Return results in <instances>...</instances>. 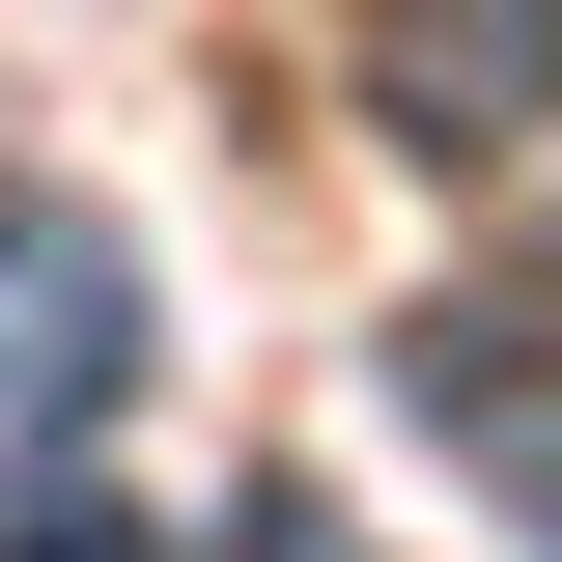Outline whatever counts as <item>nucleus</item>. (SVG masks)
I'll return each mask as SVG.
<instances>
[{
    "instance_id": "1",
    "label": "nucleus",
    "mask_w": 562,
    "mask_h": 562,
    "mask_svg": "<svg viewBox=\"0 0 562 562\" xmlns=\"http://www.w3.org/2000/svg\"><path fill=\"white\" fill-rule=\"evenodd\" d=\"M394 394H422V422H450V450H479V479L562 535V225H506V254L422 310V338H394Z\"/></svg>"
},
{
    "instance_id": "2",
    "label": "nucleus",
    "mask_w": 562,
    "mask_h": 562,
    "mask_svg": "<svg viewBox=\"0 0 562 562\" xmlns=\"http://www.w3.org/2000/svg\"><path fill=\"white\" fill-rule=\"evenodd\" d=\"M140 394V254L85 198H0V450H85Z\"/></svg>"
},
{
    "instance_id": "3",
    "label": "nucleus",
    "mask_w": 562,
    "mask_h": 562,
    "mask_svg": "<svg viewBox=\"0 0 562 562\" xmlns=\"http://www.w3.org/2000/svg\"><path fill=\"white\" fill-rule=\"evenodd\" d=\"M366 85H394V140H535L562 113V0H366Z\"/></svg>"
},
{
    "instance_id": "4",
    "label": "nucleus",
    "mask_w": 562,
    "mask_h": 562,
    "mask_svg": "<svg viewBox=\"0 0 562 562\" xmlns=\"http://www.w3.org/2000/svg\"><path fill=\"white\" fill-rule=\"evenodd\" d=\"M0 562H169V535H140V506H85V479H29V506H0Z\"/></svg>"
},
{
    "instance_id": "5",
    "label": "nucleus",
    "mask_w": 562,
    "mask_h": 562,
    "mask_svg": "<svg viewBox=\"0 0 562 562\" xmlns=\"http://www.w3.org/2000/svg\"><path fill=\"white\" fill-rule=\"evenodd\" d=\"M225 562H366V535H338L310 479H254V506H225Z\"/></svg>"
}]
</instances>
